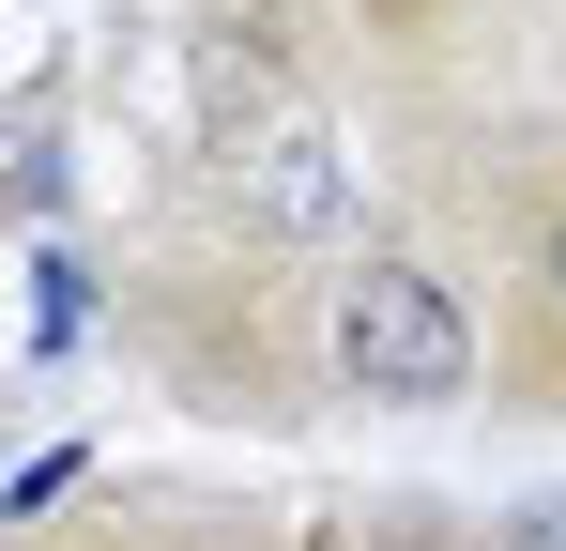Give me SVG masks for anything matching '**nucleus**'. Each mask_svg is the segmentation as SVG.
<instances>
[{
  "instance_id": "3",
  "label": "nucleus",
  "mask_w": 566,
  "mask_h": 551,
  "mask_svg": "<svg viewBox=\"0 0 566 551\" xmlns=\"http://www.w3.org/2000/svg\"><path fill=\"white\" fill-rule=\"evenodd\" d=\"M505 367H521V398L566 414V184L536 199V230H521V291H505Z\"/></svg>"
},
{
  "instance_id": "2",
  "label": "nucleus",
  "mask_w": 566,
  "mask_h": 551,
  "mask_svg": "<svg viewBox=\"0 0 566 551\" xmlns=\"http://www.w3.org/2000/svg\"><path fill=\"white\" fill-rule=\"evenodd\" d=\"M230 215H245L261 246H337V230H353V169H337V138H322V123L245 138V154H230Z\"/></svg>"
},
{
  "instance_id": "1",
  "label": "nucleus",
  "mask_w": 566,
  "mask_h": 551,
  "mask_svg": "<svg viewBox=\"0 0 566 551\" xmlns=\"http://www.w3.org/2000/svg\"><path fill=\"white\" fill-rule=\"evenodd\" d=\"M306 353H322L337 398H368V414H460L474 367H490V337H474V306H460L444 261H413V246H337Z\"/></svg>"
}]
</instances>
